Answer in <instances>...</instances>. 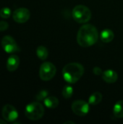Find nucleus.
Masks as SVG:
<instances>
[{
  "label": "nucleus",
  "instance_id": "obj_1",
  "mask_svg": "<svg viewBox=\"0 0 123 124\" xmlns=\"http://www.w3.org/2000/svg\"><path fill=\"white\" fill-rule=\"evenodd\" d=\"M99 37L96 28L91 24L82 25L77 34V41L82 47H89L95 44Z\"/></svg>",
  "mask_w": 123,
  "mask_h": 124
},
{
  "label": "nucleus",
  "instance_id": "obj_2",
  "mask_svg": "<svg viewBox=\"0 0 123 124\" xmlns=\"http://www.w3.org/2000/svg\"><path fill=\"white\" fill-rule=\"evenodd\" d=\"M84 71V68L81 64L78 62H70L63 68L62 76L67 83L75 84L82 78Z\"/></svg>",
  "mask_w": 123,
  "mask_h": 124
},
{
  "label": "nucleus",
  "instance_id": "obj_3",
  "mask_svg": "<svg viewBox=\"0 0 123 124\" xmlns=\"http://www.w3.org/2000/svg\"><path fill=\"white\" fill-rule=\"evenodd\" d=\"M44 108L39 102H33L26 105L25 109V116L31 121H38L44 115Z\"/></svg>",
  "mask_w": 123,
  "mask_h": 124
},
{
  "label": "nucleus",
  "instance_id": "obj_4",
  "mask_svg": "<svg viewBox=\"0 0 123 124\" xmlns=\"http://www.w3.org/2000/svg\"><path fill=\"white\" fill-rule=\"evenodd\" d=\"M91 12L90 9L85 5L75 6L72 12V16L75 21L78 23H86L91 18Z\"/></svg>",
  "mask_w": 123,
  "mask_h": 124
},
{
  "label": "nucleus",
  "instance_id": "obj_5",
  "mask_svg": "<svg viewBox=\"0 0 123 124\" xmlns=\"http://www.w3.org/2000/svg\"><path fill=\"white\" fill-rule=\"evenodd\" d=\"M57 68L50 62H44L41 64L39 69V76L42 81H48L51 80L56 75Z\"/></svg>",
  "mask_w": 123,
  "mask_h": 124
},
{
  "label": "nucleus",
  "instance_id": "obj_6",
  "mask_svg": "<svg viewBox=\"0 0 123 124\" xmlns=\"http://www.w3.org/2000/svg\"><path fill=\"white\" fill-rule=\"evenodd\" d=\"M1 46L3 49L9 54L16 53L20 51V48L16 41L11 36H5L1 39Z\"/></svg>",
  "mask_w": 123,
  "mask_h": 124
},
{
  "label": "nucleus",
  "instance_id": "obj_7",
  "mask_svg": "<svg viewBox=\"0 0 123 124\" xmlns=\"http://www.w3.org/2000/svg\"><path fill=\"white\" fill-rule=\"evenodd\" d=\"M89 103L84 100H76L72 102L71 108L72 112L78 116H86L90 110Z\"/></svg>",
  "mask_w": 123,
  "mask_h": 124
},
{
  "label": "nucleus",
  "instance_id": "obj_8",
  "mask_svg": "<svg viewBox=\"0 0 123 124\" xmlns=\"http://www.w3.org/2000/svg\"><path fill=\"white\" fill-rule=\"evenodd\" d=\"M1 116L7 122H13L17 119L18 112L14 106L7 104L2 108Z\"/></svg>",
  "mask_w": 123,
  "mask_h": 124
},
{
  "label": "nucleus",
  "instance_id": "obj_9",
  "mask_svg": "<svg viewBox=\"0 0 123 124\" xmlns=\"http://www.w3.org/2000/svg\"><path fill=\"white\" fill-rule=\"evenodd\" d=\"M30 17V11L25 7H20L16 9L12 13L13 20L18 23H26Z\"/></svg>",
  "mask_w": 123,
  "mask_h": 124
},
{
  "label": "nucleus",
  "instance_id": "obj_10",
  "mask_svg": "<svg viewBox=\"0 0 123 124\" xmlns=\"http://www.w3.org/2000/svg\"><path fill=\"white\" fill-rule=\"evenodd\" d=\"M20 65V58L16 54H11L7 62V68L8 71L13 72L16 70Z\"/></svg>",
  "mask_w": 123,
  "mask_h": 124
},
{
  "label": "nucleus",
  "instance_id": "obj_11",
  "mask_svg": "<svg viewBox=\"0 0 123 124\" xmlns=\"http://www.w3.org/2000/svg\"><path fill=\"white\" fill-rule=\"evenodd\" d=\"M101 76L103 80L107 84H113L116 82L118 78V75L117 72L113 70H107L103 72Z\"/></svg>",
  "mask_w": 123,
  "mask_h": 124
},
{
  "label": "nucleus",
  "instance_id": "obj_12",
  "mask_svg": "<svg viewBox=\"0 0 123 124\" xmlns=\"http://www.w3.org/2000/svg\"><path fill=\"white\" fill-rule=\"evenodd\" d=\"M114 37L115 34L113 31L110 29H104L99 34V38L104 43L111 42L114 39Z\"/></svg>",
  "mask_w": 123,
  "mask_h": 124
},
{
  "label": "nucleus",
  "instance_id": "obj_13",
  "mask_svg": "<svg viewBox=\"0 0 123 124\" xmlns=\"http://www.w3.org/2000/svg\"><path fill=\"white\" fill-rule=\"evenodd\" d=\"M44 105L47 108H50V109H54L58 107L59 102V100L54 96H49L47 97L44 100H43Z\"/></svg>",
  "mask_w": 123,
  "mask_h": 124
},
{
  "label": "nucleus",
  "instance_id": "obj_14",
  "mask_svg": "<svg viewBox=\"0 0 123 124\" xmlns=\"http://www.w3.org/2000/svg\"><path fill=\"white\" fill-rule=\"evenodd\" d=\"M102 98L103 97L101 92H94L93 94H91V96L88 98V103L91 105H97L101 102Z\"/></svg>",
  "mask_w": 123,
  "mask_h": 124
},
{
  "label": "nucleus",
  "instance_id": "obj_15",
  "mask_svg": "<svg viewBox=\"0 0 123 124\" xmlns=\"http://www.w3.org/2000/svg\"><path fill=\"white\" fill-rule=\"evenodd\" d=\"M113 113L117 118H123V100H119L117 102L113 108Z\"/></svg>",
  "mask_w": 123,
  "mask_h": 124
},
{
  "label": "nucleus",
  "instance_id": "obj_16",
  "mask_svg": "<svg viewBox=\"0 0 123 124\" xmlns=\"http://www.w3.org/2000/svg\"><path fill=\"white\" fill-rule=\"evenodd\" d=\"M36 54L37 57L41 60H45L48 57L49 55V52L46 47L43 46H39L36 49Z\"/></svg>",
  "mask_w": 123,
  "mask_h": 124
},
{
  "label": "nucleus",
  "instance_id": "obj_17",
  "mask_svg": "<svg viewBox=\"0 0 123 124\" xmlns=\"http://www.w3.org/2000/svg\"><path fill=\"white\" fill-rule=\"evenodd\" d=\"M62 96L65 99H69L72 96L73 94V88L70 85H66L64 86L62 90Z\"/></svg>",
  "mask_w": 123,
  "mask_h": 124
},
{
  "label": "nucleus",
  "instance_id": "obj_18",
  "mask_svg": "<svg viewBox=\"0 0 123 124\" xmlns=\"http://www.w3.org/2000/svg\"><path fill=\"white\" fill-rule=\"evenodd\" d=\"M11 9L9 7H3L0 9V17L3 19H7L11 15Z\"/></svg>",
  "mask_w": 123,
  "mask_h": 124
},
{
  "label": "nucleus",
  "instance_id": "obj_19",
  "mask_svg": "<svg viewBox=\"0 0 123 124\" xmlns=\"http://www.w3.org/2000/svg\"><path fill=\"white\" fill-rule=\"evenodd\" d=\"M49 92L46 90H42L36 96V99L37 100V101H41V100H44L47 96H48Z\"/></svg>",
  "mask_w": 123,
  "mask_h": 124
},
{
  "label": "nucleus",
  "instance_id": "obj_20",
  "mask_svg": "<svg viewBox=\"0 0 123 124\" xmlns=\"http://www.w3.org/2000/svg\"><path fill=\"white\" fill-rule=\"evenodd\" d=\"M9 28V24L6 21H0V32L6 31Z\"/></svg>",
  "mask_w": 123,
  "mask_h": 124
},
{
  "label": "nucleus",
  "instance_id": "obj_21",
  "mask_svg": "<svg viewBox=\"0 0 123 124\" xmlns=\"http://www.w3.org/2000/svg\"><path fill=\"white\" fill-rule=\"evenodd\" d=\"M93 72H94V73L95 75H96V76H101V75H102V73H103L102 70H101L99 67H97V66H96V67L94 68Z\"/></svg>",
  "mask_w": 123,
  "mask_h": 124
},
{
  "label": "nucleus",
  "instance_id": "obj_22",
  "mask_svg": "<svg viewBox=\"0 0 123 124\" xmlns=\"http://www.w3.org/2000/svg\"><path fill=\"white\" fill-rule=\"evenodd\" d=\"M7 122L4 119H3V120L2 119H0V124H7Z\"/></svg>",
  "mask_w": 123,
  "mask_h": 124
},
{
  "label": "nucleus",
  "instance_id": "obj_23",
  "mask_svg": "<svg viewBox=\"0 0 123 124\" xmlns=\"http://www.w3.org/2000/svg\"><path fill=\"white\" fill-rule=\"evenodd\" d=\"M68 123H70V124H75V123H74V122H72V121H68V122H65V124H68Z\"/></svg>",
  "mask_w": 123,
  "mask_h": 124
}]
</instances>
